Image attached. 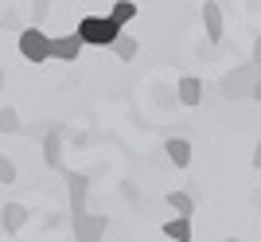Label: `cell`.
Here are the masks:
<instances>
[{
  "label": "cell",
  "instance_id": "obj_1",
  "mask_svg": "<svg viewBox=\"0 0 261 242\" xmlns=\"http://www.w3.org/2000/svg\"><path fill=\"white\" fill-rule=\"evenodd\" d=\"M261 78V66L257 63H238L234 70H226L222 75V82H218V94L226 102H242V98H250V90L253 82Z\"/></svg>",
  "mask_w": 261,
  "mask_h": 242
},
{
  "label": "cell",
  "instance_id": "obj_2",
  "mask_svg": "<svg viewBox=\"0 0 261 242\" xmlns=\"http://www.w3.org/2000/svg\"><path fill=\"white\" fill-rule=\"evenodd\" d=\"M125 32L117 20H109V16H82L78 20V39L90 47H113V39Z\"/></svg>",
  "mask_w": 261,
  "mask_h": 242
},
{
  "label": "cell",
  "instance_id": "obj_3",
  "mask_svg": "<svg viewBox=\"0 0 261 242\" xmlns=\"http://www.w3.org/2000/svg\"><path fill=\"white\" fill-rule=\"evenodd\" d=\"M47 43H51V35H47L43 28H35V23L16 35V47H20V55L28 59V63H47Z\"/></svg>",
  "mask_w": 261,
  "mask_h": 242
},
{
  "label": "cell",
  "instance_id": "obj_4",
  "mask_svg": "<svg viewBox=\"0 0 261 242\" xmlns=\"http://www.w3.org/2000/svg\"><path fill=\"white\" fill-rule=\"evenodd\" d=\"M63 180H66V196H70V215H86V196H90V176L82 172H66L63 168Z\"/></svg>",
  "mask_w": 261,
  "mask_h": 242
},
{
  "label": "cell",
  "instance_id": "obj_5",
  "mask_svg": "<svg viewBox=\"0 0 261 242\" xmlns=\"http://www.w3.org/2000/svg\"><path fill=\"white\" fill-rule=\"evenodd\" d=\"M109 231V219L106 215H94V211H86V215H78L74 219V238L78 242H101Z\"/></svg>",
  "mask_w": 261,
  "mask_h": 242
},
{
  "label": "cell",
  "instance_id": "obj_6",
  "mask_svg": "<svg viewBox=\"0 0 261 242\" xmlns=\"http://www.w3.org/2000/svg\"><path fill=\"white\" fill-rule=\"evenodd\" d=\"M82 39H78V32L70 35H55L51 43H47V59H59V63H78V55H82Z\"/></svg>",
  "mask_w": 261,
  "mask_h": 242
},
{
  "label": "cell",
  "instance_id": "obj_7",
  "mask_svg": "<svg viewBox=\"0 0 261 242\" xmlns=\"http://www.w3.org/2000/svg\"><path fill=\"white\" fill-rule=\"evenodd\" d=\"M39 144H43V164L51 168V172H63V125L51 129Z\"/></svg>",
  "mask_w": 261,
  "mask_h": 242
},
{
  "label": "cell",
  "instance_id": "obj_8",
  "mask_svg": "<svg viewBox=\"0 0 261 242\" xmlns=\"http://www.w3.org/2000/svg\"><path fill=\"white\" fill-rule=\"evenodd\" d=\"M203 28H207V39H211V43H222V32H226V28H222V8H218L215 0L203 4Z\"/></svg>",
  "mask_w": 261,
  "mask_h": 242
},
{
  "label": "cell",
  "instance_id": "obj_9",
  "mask_svg": "<svg viewBox=\"0 0 261 242\" xmlns=\"http://www.w3.org/2000/svg\"><path fill=\"white\" fill-rule=\"evenodd\" d=\"M175 94H179L184 106H203V78L184 75V78H179V86H175Z\"/></svg>",
  "mask_w": 261,
  "mask_h": 242
},
{
  "label": "cell",
  "instance_id": "obj_10",
  "mask_svg": "<svg viewBox=\"0 0 261 242\" xmlns=\"http://www.w3.org/2000/svg\"><path fill=\"white\" fill-rule=\"evenodd\" d=\"M164 153H168V160H172L175 168H187V164H191V141H187V137H168Z\"/></svg>",
  "mask_w": 261,
  "mask_h": 242
},
{
  "label": "cell",
  "instance_id": "obj_11",
  "mask_svg": "<svg viewBox=\"0 0 261 242\" xmlns=\"http://www.w3.org/2000/svg\"><path fill=\"white\" fill-rule=\"evenodd\" d=\"M0 223H4V231H8V234H16L23 223H28V207H20V203H8V207L0 211Z\"/></svg>",
  "mask_w": 261,
  "mask_h": 242
},
{
  "label": "cell",
  "instance_id": "obj_12",
  "mask_svg": "<svg viewBox=\"0 0 261 242\" xmlns=\"http://www.w3.org/2000/svg\"><path fill=\"white\" fill-rule=\"evenodd\" d=\"M137 0H113V4H109V20H117L121 28H125V23H133L137 20Z\"/></svg>",
  "mask_w": 261,
  "mask_h": 242
},
{
  "label": "cell",
  "instance_id": "obj_13",
  "mask_svg": "<svg viewBox=\"0 0 261 242\" xmlns=\"http://www.w3.org/2000/svg\"><path fill=\"white\" fill-rule=\"evenodd\" d=\"M168 207H172L175 215L191 219V215H195V196H191V191H168Z\"/></svg>",
  "mask_w": 261,
  "mask_h": 242
},
{
  "label": "cell",
  "instance_id": "obj_14",
  "mask_svg": "<svg viewBox=\"0 0 261 242\" xmlns=\"http://www.w3.org/2000/svg\"><path fill=\"white\" fill-rule=\"evenodd\" d=\"M109 51H113V55H117L121 63H133V59H137V51H141V47H137V39H133V35H125V32H121L117 39H113V47H109Z\"/></svg>",
  "mask_w": 261,
  "mask_h": 242
},
{
  "label": "cell",
  "instance_id": "obj_15",
  "mask_svg": "<svg viewBox=\"0 0 261 242\" xmlns=\"http://www.w3.org/2000/svg\"><path fill=\"white\" fill-rule=\"evenodd\" d=\"M164 234L172 242H191V219H184V215H179V219H168L164 223Z\"/></svg>",
  "mask_w": 261,
  "mask_h": 242
},
{
  "label": "cell",
  "instance_id": "obj_16",
  "mask_svg": "<svg viewBox=\"0 0 261 242\" xmlns=\"http://www.w3.org/2000/svg\"><path fill=\"white\" fill-rule=\"evenodd\" d=\"M20 113H16V106H4V110H0V129L4 133H20Z\"/></svg>",
  "mask_w": 261,
  "mask_h": 242
},
{
  "label": "cell",
  "instance_id": "obj_17",
  "mask_svg": "<svg viewBox=\"0 0 261 242\" xmlns=\"http://www.w3.org/2000/svg\"><path fill=\"white\" fill-rule=\"evenodd\" d=\"M51 16V0H32V23L43 28V20Z\"/></svg>",
  "mask_w": 261,
  "mask_h": 242
},
{
  "label": "cell",
  "instance_id": "obj_18",
  "mask_svg": "<svg viewBox=\"0 0 261 242\" xmlns=\"http://www.w3.org/2000/svg\"><path fill=\"white\" fill-rule=\"evenodd\" d=\"M0 184H16V164H12V156L0 153Z\"/></svg>",
  "mask_w": 261,
  "mask_h": 242
},
{
  "label": "cell",
  "instance_id": "obj_19",
  "mask_svg": "<svg viewBox=\"0 0 261 242\" xmlns=\"http://www.w3.org/2000/svg\"><path fill=\"white\" fill-rule=\"evenodd\" d=\"M0 28H4V32H16V28H20V16H16V8H8L4 16H0Z\"/></svg>",
  "mask_w": 261,
  "mask_h": 242
},
{
  "label": "cell",
  "instance_id": "obj_20",
  "mask_svg": "<svg viewBox=\"0 0 261 242\" xmlns=\"http://www.w3.org/2000/svg\"><path fill=\"white\" fill-rule=\"evenodd\" d=\"M250 63H257V66H261V35L253 39V55H250Z\"/></svg>",
  "mask_w": 261,
  "mask_h": 242
},
{
  "label": "cell",
  "instance_id": "obj_21",
  "mask_svg": "<svg viewBox=\"0 0 261 242\" xmlns=\"http://www.w3.org/2000/svg\"><path fill=\"white\" fill-rule=\"evenodd\" d=\"M250 98H253V102H257V106H261V78H257V82H253V90H250Z\"/></svg>",
  "mask_w": 261,
  "mask_h": 242
},
{
  "label": "cell",
  "instance_id": "obj_22",
  "mask_svg": "<svg viewBox=\"0 0 261 242\" xmlns=\"http://www.w3.org/2000/svg\"><path fill=\"white\" fill-rule=\"evenodd\" d=\"M253 168H261V141L253 144Z\"/></svg>",
  "mask_w": 261,
  "mask_h": 242
},
{
  "label": "cell",
  "instance_id": "obj_23",
  "mask_svg": "<svg viewBox=\"0 0 261 242\" xmlns=\"http://www.w3.org/2000/svg\"><path fill=\"white\" fill-rule=\"evenodd\" d=\"M0 90H4V70H0Z\"/></svg>",
  "mask_w": 261,
  "mask_h": 242
},
{
  "label": "cell",
  "instance_id": "obj_24",
  "mask_svg": "<svg viewBox=\"0 0 261 242\" xmlns=\"http://www.w3.org/2000/svg\"><path fill=\"white\" fill-rule=\"evenodd\" d=\"M226 242H242V238H226Z\"/></svg>",
  "mask_w": 261,
  "mask_h": 242
}]
</instances>
